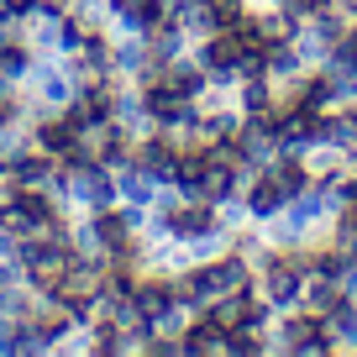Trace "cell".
I'll return each instance as SVG.
<instances>
[{"instance_id":"6da1fadb","label":"cell","mask_w":357,"mask_h":357,"mask_svg":"<svg viewBox=\"0 0 357 357\" xmlns=\"http://www.w3.org/2000/svg\"><path fill=\"white\" fill-rule=\"evenodd\" d=\"M100 289H105V263H95V257H68V268H63V279L53 284V294L68 305V310L84 321L89 310H95V300H100Z\"/></svg>"},{"instance_id":"7a4b0ae2","label":"cell","mask_w":357,"mask_h":357,"mask_svg":"<svg viewBox=\"0 0 357 357\" xmlns=\"http://www.w3.org/2000/svg\"><path fill=\"white\" fill-rule=\"evenodd\" d=\"M242 205H247V215L263 226V221H273V215H284L289 195H284V184L268 174V168H252V174L242 178Z\"/></svg>"},{"instance_id":"3957f363","label":"cell","mask_w":357,"mask_h":357,"mask_svg":"<svg viewBox=\"0 0 357 357\" xmlns=\"http://www.w3.org/2000/svg\"><path fill=\"white\" fill-rule=\"evenodd\" d=\"M158 190H163V178H153L147 168H137V163H121V168H116V200H121V205L153 211Z\"/></svg>"},{"instance_id":"277c9868","label":"cell","mask_w":357,"mask_h":357,"mask_svg":"<svg viewBox=\"0 0 357 357\" xmlns=\"http://www.w3.org/2000/svg\"><path fill=\"white\" fill-rule=\"evenodd\" d=\"M305 168H310V178H342V174H352V153H342L336 142H310L305 147Z\"/></svg>"},{"instance_id":"5b68a950","label":"cell","mask_w":357,"mask_h":357,"mask_svg":"<svg viewBox=\"0 0 357 357\" xmlns=\"http://www.w3.org/2000/svg\"><path fill=\"white\" fill-rule=\"evenodd\" d=\"M321 137L357 158V105H326V132Z\"/></svg>"},{"instance_id":"8992f818","label":"cell","mask_w":357,"mask_h":357,"mask_svg":"<svg viewBox=\"0 0 357 357\" xmlns=\"http://www.w3.org/2000/svg\"><path fill=\"white\" fill-rule=\"evenodd\" d=\"M205 6V16H211L215 26H236L247 16V0H200Z\"/></svg>"},{"instance_id":"52a82bcc","label":"cell","mask_w":357,"mask_h":357,"mask_svg":"<svg viewBox=\"0 0 357 357\" xmlns=\"http://www.w3.org/2000/svg\"><path fill=\"white\" fill-rule=\"evenodd\" d=\"M0 6H6V16H16V22H26V16H32L37 6H43V0H0Z\"/></svg>"}]
</instances>
